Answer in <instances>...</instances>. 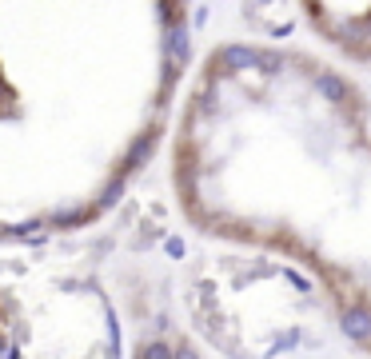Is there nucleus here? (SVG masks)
<instances>
[{"mask_svg":"<svg viewBox=\"0 0 371 359\" xmlns=\"http://www.w3.org/2000/svg\"><path fill=\"white\" fill-rule=\"evenodd\" d=\"M188 228L295 268L371 351V100L295 44L227 40L172 116Z\"/></svg>","mask_w":371,"mask_h":359,"instance_id":"obj_1","label":"nucleus"},{"mask_svg":"<svg viewBox=\"0 0 371 359\" xmlns=\"http://www.w3.org/2000/svg\"><path fill=\"white\" fill-rule=\"evenodd\" d=\"M192 0H0V240L112 212L172 128Z\"/></svg>","mask_w":371,"mask_h":359,"instance_id":"obj_2","label":"nucleus"},{"mask_svg":"<svg viewBox=\"0 0 371 359\" xmlns=\"http://www.w3.org/2000/svg\"><path fill=\"white\" fill-rule=\"evenodd\" d=\"M272 308V315L224 327L220 335H196L176 319H144L132 340V359H371L311 279L279 260Z\"/></svg>","mask_w":371,"mask_h":359,"instance_id":"obj_3","label":"nucleus"},{"mask_svg":"<svg viewBox=\"0 0 371 359\" xmlns=\"http://www.w3.org/2000/svg\"><path fill=\"white\" fill-rule=\"evenodd\" d=\"M311 33L331 52L371 64V0H295Z\"/></svg>","mask_w":371,"mask_h":359,"instance_id":"obj_4","label":"nucleus"},{"mask_svg":"<svg viewBox=\"0 0 371 359\" xmlns=\"http://www.w3.org/2000/svg\"><path fill=\"white\" fill-rule=\"evenodd\" d=\"M0 359H17V308L0 283Z\"/></svg>","mask_w":371,"mask_h":359,"instance_id":"obj_5","label":"nucleus"}]
</instances>
